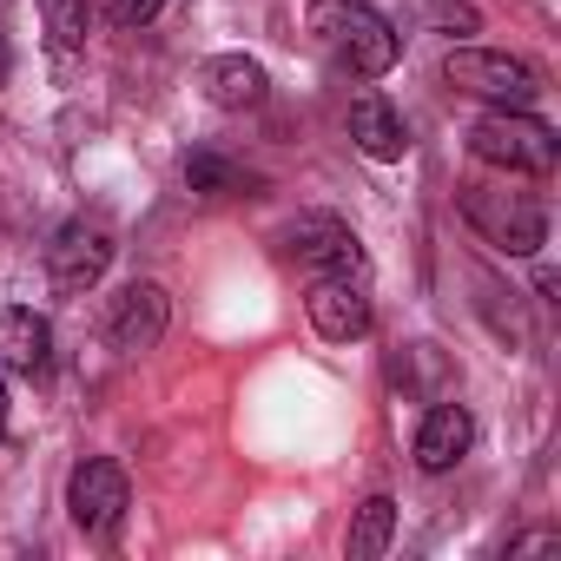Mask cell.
<instances>
[{
    "label": "cell",
    "instance_id": "cell-10",
    "mask_svg": "<svg viewBox=\"0 0 561 561\" xmlns=\"http://www.w3.org/2000/svg\"><path fill=\"white\" fill-rule=\"evenodd\" d=\"M47 364H54V331H47V318L27 311V305L0 311V370L34 383V377H47Z\"/></svg>",
    "mask_w": 561,
    "mask_h": 561
},
{
    "label": "cell",
    "instance_id": "cell-11",
    "mask_svg": "<svg viewBox=\"0 0 561 561\" xmlns=\"http://www.w3.org/2000/svg\"><path fill=\"white\" fill-rule=\"evenodd\" d=\"M469 443H476V416L462 403H430V416L416 430V469L443 476V469H456L469 456Z\"/></svg>",
    "mask_w": 561,
    "mask_h": 561
},
{
    "label": "cell",
    "instance_id": "cell-3",
    "mask_svg": "<svg viewBox=\"0 0 561 561\" xmlns=\"http://www.w3.org/2000/svg\"><path fill=\"white\" fill-rule=\"evenodd\" d=\"M462 218L482 231V244L508 251V257H535L548 244V211L535 192H508V185H462Z\"/></svg>",
    "mask_w": 561,
    "mask_h": 561
},
{
    "label": "cell",
    "instance_id": "cell-15",
    "mask_svg": "<svg viewBox=\"0 0 561 561\" xmlns=\"http://www.w3.org/2000/svg\"><path fill=\"white\" fill-rule=\"evenodd\" d=\"M41 27H47L54 54H80L93 34V8L87 0H41Z\"/></svg>",
    "mask_w": 561,
    "mask_h": 561
},
{
    "label": "cell",
    "instance_id": "cell-14",
    "mask_svg": "<svg viewBox=\"0 0 561 561\" xmlns=\"http://www.w3.org/2000/svg\"><path fill=\"white\" fill-rule=\"evenodd\" d=\"M397 535V502L390 495H370L357 515H351V561H377Z\"/></svg>",
    "mask_w": 561,
    "mask_h": 561
},
{
    "label": "cell",
    "instance_id": "cell-16",
    "mask_svg": "<svg viewBox=\"0 0 561 561\" xmlns=\"http://www.w3.org/2000/svg\"><path fill=\"white\" fill-rule=\"evenodd\" d=\"M185 185L205 192V198H231V192H244L251 179H244L238 165H225L218 152H192V159H185Z\"/></svg>",
    "mask_w": 561,
    "mask_h": 561
},
{
    "label": "cell",
    "instance_id": "cell-18",
    "mask_svg": "<svg viewBox=\"0 0 561 561\" xmlns=\"http://www.w3.org/2000/svg\"><path fill=\"white\" fill-rule=\"evenodd\" d=\"M548 548H554V535H528V541H515V548H508V554H515V561H522V554H548Z\"/></svg>",
    "mask_w": 561,
    "mask_h": 561
},
{
    "label": "cell",
    "instance_id": "cell-2",
    "mask_svg": "<svg viewBox=\"0 0 561 561\" xmlns=\"http://www.w3.org/2000/svg\"><path fill=\"white\" fill-rule=\"evenodd\" d=\"M469 152H476L482 165H495V172H528V179H541V172H554L561 139H554V126L535 119L528 106H495V113H482V119L469 126Z\"/></svg>",
    "mask_w": 561,
    "mask_h": 561
},
{
    "label": "cell",
    "instance_id": "cell-6",
    "mask_svg": "<svg viewBox=\"0 0 561 561\" xmlns=\"http://www.w3.org/2000/svg\"><path fill=\"white\" fill-rule=\"evenodd\" d=\"M126 502H133V489H126V469L113 456H87L67 476V508H73V522L87 535H113L126 522Z\"/></svg>",
    "mask_w": 561,
    "mask_h": 561
},
{
    "label": "cell",
    "instance_id": "cell-4",
    "mask_svg": "<svg viewBox=\"0 0 561 561\" xmlns=\"http://www.w3.org/2000/svg\"><path fill=\"white\" fill-rule=\"evenodd\" d=\"M443 80L469 100H489V106H535L541 100V73L515 54H489V47H456L443 60Z\"/></svg>",
    "mask_w": 561,
    "mask_h": 561
},
{
    "label": "cell",
    "instance_id": "cell-19",
    "mask_svg": "<svg viewBox=\"0 0 561 561\" xmlns=\"http://www.w3.org/2000/svg\"><path fill=\"white\" fill-rule=\"evenodd\" d=\"M0 436H8V370H0Z\"/></svg>",
    "mask_w": 561,
    "mask_h": 561
},
{
    "label": "cell",
    "instance_id": "cell-7",
    "mask_svg": "<svg viewBox=\"0 0 561 561\" xmlns=\"http://www.w3.org/2000/svg\"><path fill=\"white\" fill-rule=\"evenodd\" d=\"M165 324H172V298H165V285H152V277H133V285L113 298V311H106V337L126 357L152 351L165 337Z\"/></svg>",
    "mask_w": 561,
    "mask_h": 561
},
{
    "label": "cell",
    "instance_id": "cell-17",
    "mask_svg": "<svg viewBox=\"0 0 561 561\" xmlns=\"http://www.w3.org/2000/svg\"><path fill=\"white\" fill-rule=\"evenodd\" d=\"M165 0H113V27H146Z\"/></svg>",
    "mask_w": 561,
    "mask_h": 561
},
{
    "label": "cell",
    "instance_id": "cell-20",
    "mask_svg": "<svg viewBox=\"0 0 561 561\" xmlns=\"http://www.w3.org/2000/svg\"><path fill=\"white\" fill-rule=\"evenodd\" d=\"M0 87H8V41H0Z\"/></svg>",
    "mask_w": 561,
    "mask_h": 561
},
{
    "label": "cell",
    "instance_id": "cell-5",
    "mask_svg": "<svg viewBox=\"0 0 561 561\" xmlns=\"http://www.w3.org/2000/svg\"><path fill=\"white\" fill-rule=\"evenodd\" d=\"M113 231L100 225V218H67L60 231H54V244H47V277L60 291H93L100 277H106V264H113Z\"/></svg>",
    "mask_w": 561,
    "mask_h": 561
},
{
    "label": "cell",
    "instance_id": "cell-1",
    "mask_svg": "<svg viewBox=\"0 0 561 561\" xmlns=\"http://www.w3.org/2000/svg\"><path fill=\"white\" fill-rule=\"evenodd\" d=\"M305 27H311L318 54L337 73H351V80H383L397 67V54H403L397 47V27L377 8H364V0H311Z\"/></svg>",
    "mask_w": 561,
    "mask_h": 561
},
{
    "label": "cell",
    "instance_id": "cell-9",
    "mask_svg": "<svg viewBox=\"0 0 561 561\" xmlns=\"http://www.w3.org/2000/svg\"><path fill=\"white\" fill-rule=\"evenodd\" d=\"M311 331L331 337V344H357L370 337V291H364V277H311Z\"/></svg>",
    "mask_w": 561,
    "mask_h": 561
},
{
    "label": "cell",
    "instance_id": "cell-13",
    "mask_svg": "<svg viewBox=\"0 0 561 561\" xmlns=\"http://www.w3.org/2000/svg\"><path fill=\"white\" fill-rule=\"evenodd\" d=\"M351 139L370 152V159H403L410 152V133H403V119H397V106L383 100V93H357L351 100Z\"/></svg>",
    "mask_w": 561,
    "mask_h": 561
},
{
    "label": "cell",
    "instance_id": "cell-8",
    "mask_svg": "<svg viewBox=\"0 0 561 561\" xmlns=\"http://www.w3.org/2000/svg\"><path fill=\"white\" fill-rule=\"evenodd\" d=\"M285 251L311 271V277H364V244L351 225L337 218H298L285 231Z\"/></svg>",
    "mask_w": 561,
    "mask_h": 561
},
{
    "label": "cell",
    "instance_id": "cell-12",
    "mask_svg": "<svg viewBox=\"0 0 561 561\" xmlns=\"http://www.w3.org/2000/svg\"><path fill=\"white\" fill-rule=\"evenodd\" d=\"M264 93H271V80H264V67H257L251 54H218V60H205V100H211L218 113H251V106H264Z\"/></svg>",
    "mask_w": 561,
    "mask_h": 561
}]
</instances>
